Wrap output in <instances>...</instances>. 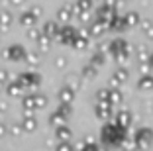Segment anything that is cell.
Returning <instances> with one entry per match:
<instances>
[{
	"mask_svg": "<svg viewBox=\"0 0 153 151\" xmlns=\"http://www.w3.org/2000/svg\"><path fill=\"white\" fill-rule=\"evenodd\" d=\"M108 26H110V30H114V31H122V30H126V22H124V18H120V16H114L112 20L108 22Z\"/></svg>",
	"mask_w": 153,
	"mask_h": 151,
	"instance_id": "obj_9",
	"label": "cell"
},
{
	"mask_svg": "<svg viewBox=\"0 0 153 151\" xmlns=\"http://www.w3.org/2000/svg\"><path fill=\"white\" fill-rule=\"evenodd\" d=\"M96 100L98 102H108V90H98L96 92Z\"/></svg>",
	"mask_w": 153,
	"mask_h": 151,
	"instance_id": "obj_15",
	"label": "cell"
},
{
	"mask_svg": "<svg viewBox=\"0 0 153 151\" xmlns=\"http://www.w3.org/2000/svg\"><path fill=\"white\" fill-rule=\"evenodd\" d=\"M137 89H141V90H153V77L145 73V75L140 79V83H137Z\"/></svg>",
	"mask_w": 153,
	"mask_h": 151,
	"instance_id": "obj_7",
	"label": "cell"
},
{
	"mask_svg": "<svg viewBox=\"0 0 153 151\" xmlns=\"http://www.w3.org/2000/svg\"><path fill=\"white\" fill-rule=\"evenodd\" d=\"M47 31H49V33H53V31H57V28H53V24H49V28H47Z\"/></svg>",
	"mask_w": 153,
	"mask_h": 151,
	"instance_id": "obj_20",
	"label": "cell"
},
{
	"mask_svg": "<svg viewBox=\"0 0 153 151\" xmlns=\"http://www.w3.org/2000/svg\"><path fill=\"white\" fill-rule=\"evenodd\" d=\"M149 63H151V65H153V53H151V57H149Z\"/></svg>",
	"mask_w": 153,
	"mask_h": 151,
	"instance_id": "obj_21",
	"label": "cell"
},
{
	"mask_svg": "<svg viewBox=\"0 0 153 151\" xmlns=\"http://www.w3.org/2000/svg\"><path fill=\"white\" fill-rule=\"evenodd\" d=\"M86 45H88V39H86V37H79V39H75V47L76 49H85Z\"/></svg>",
	"mask_w": 153,
	"mask_h": 151,
	"instance_id": "obj_16",
	"label": "cell"
},
{
	"mask_svg": "<svg viewBox=\"0 0 153 151\" xmlns=\"http://www.w3.org/2000/svg\"><path fill=\"white\" fill-rule=\"evenodd\" d=\"M71 16H73V12L69 8H63V10H61V18H63V20H69Z\"/></svg>",
	"mask_w": 153,
	"mask_h": 151,
	"instance_id": "obj_18",
	"label": "cell"
},
{
	"mask_svg": "<svg viewBox=\"0 0 153 151\" xmlns=\"http://www.w3.org/2000/svg\"><path fill=\"white\" fill-rule=\"evenodd\" d=\"M96 14H98V20H100V22H104V24H108L110 20L116 16V12H114L112 6H100Z\"/></svg>",
	"mask_w": 153,
	"mask_h": 151,
	"instance_id": "obj_5",
	"label": "cell"
},
{
	"mask_svg": "<svg viewBox=\"0 0 153 151\" xmlns=\"http://www.w3.org/2000/svg\"><path fill=\"white\" fill-rule=\"evenodd\" d=\"M141 30H143L145 36L153 37V22H143V24H141Z\"/></svg>",
	"mask_w": 153,
	"mask_h": 151,
	"instance_id": "obj_14",
	"label": "cell"
},
{
	"mask_svg": "<svg viewBox=\"0 0 153 151\" xmlns=\"http://www.w3.org/2000/svg\"><path fill=\"white\" fill-rule=\"evenodd\" d=\"M128 77H130L128 75V69H118V71L114 73V77L110 79V86H112V89H120V85L126 83Z\"/></svg>",
	"mask_w": 153,
	"mask_h": 151,
	"instance_id": "obj_3",
	"label": "cell"
},
{
	"mask_svg": "<svg viewBox=\"0 0 153 151\" xmlns=\"http://www.w3.org/2000/svg\"><path fill=\"white\" fill-rule=\"evenodd\" d=\"M106 26H108V24H104V22H100V20H98V22H94L92 26H90L88 31H90L94 37H98V36H102L104 31H106Z\"/></svg>",
	"mask_w": 153,
	"mask_h": 151,
	"instance_id": "obj_8",
	"label": "cell"
},
{
	"mask_svg": "<svg viewBox=\"0 0 153 151\" xmlns=\"http://www.w3.org/2000/svg\"><path fill=\"white\" fill-rule=\"evenodd\" d=\"M59 135H61V138H69L71 133H69V129H61V132H59Z\"/></svg>",
	"mask_w": 153,
	"mask_h": 151,
	"instance_id": "obj_19",
	"label": "cell"
},
{
	"mask_svg": "<svg viewBox=\"0 0 153 151\" xmlns=\"http://www.w3.org/2000/svg\"><path fill=\"white\" fill-rule=\"evenodd\" d=\"M104 61H106V57H104V53H102V51H98V53H94V55H92V65H94L96 69H98L100 65H104Z\"/></svg>",
	"mask_w": 153,
	"mask_h": 151,
	"instance_id": "obj_11",
	"label": "cell"
},
{
	"mask_svg": "<svg viewBox=\"0 0 153 151\" xmlns=\"http://www.w3.org/2000/svg\"><path fill=\"white\" fill-rule=\"evenodd\" d=\"M94 112H96V118L98 120H110L112 118V104L110 102H98Z\"/></svg>",
	"mask_w": 153,
	"mask_h": 151,
	"instance_id": "obj_2",
	"label": "cell"
},
{
	"mask_svg": "<svg viewBox=\"0 0 153 151\" xmlns=\"http://www.w3.org/2000/svg\"><path fill=\"white\" fill-rule=\"evenodd\" d=\"M130 122H131V114L128 110H120L116 114V120H114V124L118 126V128H122V129H126L128 126H130Z\"/></svg>",
	"mask_w": 153,
	"mask_h": 151,
	"instance_id": "obj_4",
	"label": "cell"
},
{
	"mask_svg": "<svg viewBox=\"0 0 153 151\" xmlns=\"http://www.w3.org/2000/svg\"><path fill=\"white\" fill-rule=\"evenodd\" d=\"M134 141H135V147H149L153 141V132L149 128H141L140 132L135 133Z\"/></svg>",
	"mask_w": 153,
	"mask_h": 151,
	"instance_id": "obj_1",
	"label": "cell"
},
{
	"mask_svg": "<svg viewBox=\"0 0 153 151\" xmlns=\"http://www.w3.org/2000/svg\"><path fill=\"white\" fill-rule=\"evenodd\" d=\"M124 22H126V28H134V26H140L141 18L137 12H128L126 16H124Z\"/></svg>",
	"mask_w": 153,
	"mask_h": 151,
	"instance_id": "obj_6",
	"label": "cell"
},
{
	"mask_svg": "<svg viewBox=\"0 0 153 151\" xmlns=\"http://www.w3.org/2000/svg\"><path fill=\"white\" fill-rule=\"evenodd\" d=\"M61 98H63L65 102H71V100H73V90L71 89H65L63 92H61Z\"/></svg>",
	"mask_w": 153,
	"mask_h": 151,
	"instance_id": "obj_17",
	"label": "cell"
},
{
	"mask_svg": "<svg viewBox=\"0 0 153 151\" xmlns=\"http://www.w3.org/2000/svg\"><path fill=\"white\" fill-rule=\"evenodd\" d=\"M108 102L112 104V106H114V104H120V102H122V92H120L118 89H110V90H108Z\"/></svg>",
	"mask_w": 153,
	"mask_h": 151,
	"instance_id": "obj_10",
	"label": "cell"
},
{
	"mask_svg": "<svg viewBox=\"0 0 153 151\" xmlns=\"http://www.w3.org/2000/svg\"><path fill=\"white\" fill-rule=\"evenodd\" d=\"M90 2H98V0H90Z\"/></svg>",
	"mask_w": 153,
	"mask_h": 151,
	"instance_id": "obj_22",
	"label": "cell"
},
{
	"mask_svg": "<svg viewBox=\"0 0 153 151\" xmlns=\"http://www.w3.org/2000/svg\"><path fill=\"white\" fill-rule=\"evenodd\" d=\"M82 75L88 77V79H94V77H96V67H94V65L85 67V69H82Z\"/></svg>",
	"mask_w": 153,
	"mask_h": 151,
	"instance_id": "obj_13",
	"label": "cell"
},
{
	"mask_svg": "<svg viewBox=\"0 0 153 151\" xmlns=\"http://www.w3.org/2000/svg\"><path fill=\"white\" fill-rule=\"evenodd\" d=\"M135 53H137V59H140V61H149V53H147V49H145L143 45L135 47Z\"/></svg>",
	"mask_w": 153,
	"mask_h": 151,
	"instance_id": "obj_12",
	"label": "cell"
}]
</instances>
